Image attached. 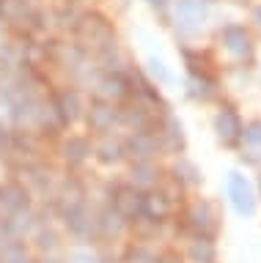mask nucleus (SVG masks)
Returning a JSON list of instances; mask_svg holds the SVG:
<instances>
[{
  "instance_id": "f257e3e1",
  "label": "nucleus",
  "mask_w": 261,
  "mask_h": 263,
  "mask_svg": "<svg viewBox=\"0 0 261 263\" xmlns=\"http://www.w3.org/2000/svg\"><path fill=\"white\" fill-rule=\"evenodd\" d=\"M228 197H231L234 209L239 214H253V209H256L253 189H250L248 178H245L242 173H231V176H228Z\"/></svg>"
},
{
  "instance_id": "f03ea898",
  "label": "nucleus",
  "mask_w": 261,
  "mask_h": 263,
  "mask_svg": "<svg viewBox=\"0 0 261 263\" xmlns=\"http://www.w3.org/2000/svg\"><path fill=\"white\" fill-rule=\"evenodd\" d=\"M203 6L201 0H179L176 3V20L184 25V28H201L203 25Z\"/></svg>"
},
{
  "instance_id": "7ed1b4c3",
  "label": "nucleus",
  "mask_w": 261,
  "mask_h": 263,
  "mask_svg": "<svg viewBox=\"0 0 261 263\" xmlns=\"http://www.w3.org/2000/svg\"><path fill=\"white\" fill-rule=\"evenodd\" d=\"M223 44L225 49L231 55L236 58H245V55H250V39H248V33H245L242 28H236V25H231V28H225L223 30Z\"/></svg>"
},
{
  "instance_id": "20e7f679",
  "label": "nucleus",
  "mask_w": 261,
  "mask_h": 263,
  "mask_svg": "<svg viewBox=\"0 0 261 263\" xmlns=\"http://www.w3.org/2000/svg\"><path fill=\"white\" fill-rule=\"evenodd\" d=\"M215 129H217V135L225 140V143H231V140H236L242 135V123H239V118L231 112V110H223L215 118Z\"/></svg>"
},
{
  "instance_id": "39448f33",
  "label": "nucleus",
  "mask_w": 261,
  "mask_h": 263,
  "mask_svg": "<svg viewBox=\"0 0 261 263\" xmlns=\"http://www.w3.org/2000/svg\"><path fill=\"white\" fill-rule=\"evenodd\" d=\"M88 121H91L94 129L105 132V129L113 126V121H116V112H113V107H108V104H96L94 110H91V115H88Z\"/></svg>"
},
{
  "instance_id": "423d86ee",
  "label": "nucleus",
  "mask_w": 261,
  "mask_h": 263,
  "mask_svg": "<svg viewBox=\"0 0 261 263\" xmlns=\"http://www.w3.org/2000/svg\"><path fill=\"white\" fill-rule=\"evenodd\" d=\"M149 71H151L160 82H170V80H173V77H170V71L165 69V63H162L160 58H149Z\"/></svg>"
},
{
  "instance_id": "0eeeda50",
  "label": "nucleus",
  "mask_w": 261,
  "mask_h": 263,
  "mask_svg": "<svg viewBox=\"0 0 261 263\" xmlns=\"http://www.w3.org/2000/svg\"><path fill=\"white\" fill-rule=\"evenodd\" d=\"M102 85H105L102 90H105L108 96H124V93H127V90H124V80H121V77H108Z\"/></svg>"
},
{
  "instance_id": "6e6552de",
  "label": "nucleus",
  "mask_w": 261,
  "mask_h": 263,
  "mask_svg": "<svg viewBox=\"0 0 261 263\" xmlns=\"http://www.w3.org/2000/svg\"><path fill=\"white\" fill-rule=\"evenodd\" d=\"M242 137H245V143H250V145H261V123H250V126H245L242 129Z\"/></svg>"
},
{
  "instance_id": "1a4fd4ad",
  "label": "nucleus",
  "mask_w": 261,
  "mask_h": 263,
  "mask_svg": "<svg viewBox=\"0 0 261 263\" xmlns=\"http://www.w3.org/2000/svg\"><path fill=\"white\" fill-rule=\"evenodd\" d=\"M63 107H69V110L63 112V115H66V118L72 121V118L77 115V107H80V99H77V93H63Z\"/></svg>"
},
{
  "instance_id": "9d476101",
  "label": "nucleus",
  "mask_w": 261,
  "mask_h": 263,
  "mask_svg": "<svg viewBox=\"0 0 261 263\" xmlns=\"http://www.w3.org/2000/svg\"><path fill=\"white\" fill-rule=\"evenodd\" d=\"M88 154V145L83 143V140H72V159L75 162H83Z\"/></svg>"
},
{
  "instance_id": "9b49d317",
  "label": "nucleus",
  "mask_w": 261,
  "mask_h": 263,
  "mask_svg": "<svg viewBox=\"0 0 261 263\" xmlns=\"http://www.w3.org/2000/svg\"><path fill=\"white\" fill-rule=\"evenodd\" d=\"M149 209H151V211H157V214H165V211H168L165 197H162V195H151V197H149Z\"/></svg>"
},
{
  "instance_id": "f8f14e48",
  "label": "nucleus",
  "mask_w": 261,
  "mask_h": 263,
  "mask_svg": "<svg viewBox=\"0 0 261 263\" xmlns=\"http://www.w3.org/2000/svg\"><path fill=\"white\" fill-rule=\"evenodd\" d=\"M253 16H256V20H258V25H261V8H256V11H253Z\"/></svg>"
},
{
  "instance_id": "ddd939ff",
  "label": "nucleus",
  "mask_w": 261,
  "mask_h": 263,
  "mask_svg": "<svg viewBox=\"0 0 261 263\" xmlns=\"http://www.w3.org/2000/svg\"><path fill=\"white\" fill-rule=\"evenodd\" d=\"M151 3H154V6H162V3H165V0H151Z\"/></svg>"
}]
</instances>
